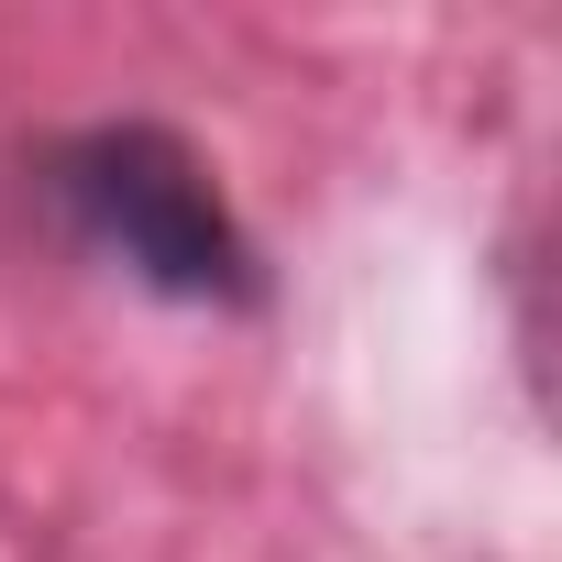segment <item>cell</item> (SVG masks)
<instances>
[{
    "label": "cell",
    "instance_id": "6da1fadb",
    "mask_svg": "<svg viewBox=\"0 0 562 562\" xmlns=\"http://www.w3.org/2000/svg\"><path fill=\"white\" fill-rule=\"evenodd\" d=\"M34 199L89 265L133 276L166 310H254L265 299L254 232L232 221L210 155L188 133H166V122H78V133H56L34 155Z\"/></svg>",
    "mask_w": 562,
    "mask_h": 562
}]
</instances>
